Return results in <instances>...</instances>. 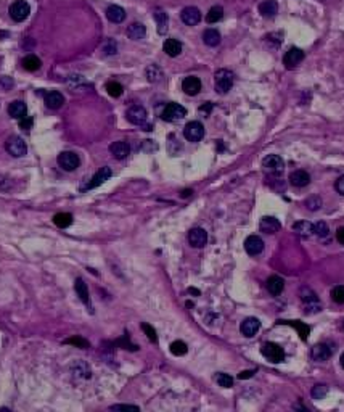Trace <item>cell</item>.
<instances>
[{
  "label": "cell",
  "mask_w": 344,
  "mask_h": 412,
  "mask_svg": "<svg viewBox=\"0 0 344 412\" xmlns=\"http://www.w3.org/2000/svg\"><path fill=\"white\" fill-rule=\"evenodd\" d=\"M290 182L291 185H295V187H306L311 182V176H309V172L302 171V169H298V171L291 172L290 174Z\"/></svg>",
  "instance_id": "7402d4cb"
},
{
  "label": "cell",
  "mask_w": 344,
  "mask_h": 412,
  "mask_svg": "<svg viewBox=\"0 0 344 412\" xmlns=\"http://www.w3.org/2000/svg\"><path fill=\"white\" fill-rule=\"evenodd\" d=\"M336 239L341 245H344V227H340L336 230Z\"/></svg>",
  "instance_id": "11a10c76"
},
{
  "label": "cell",
  "mask_w": 344,
  "mask_h": 412,
  "mask_svg": "<svg viewBox=\"0 0 344 412\" xmlns=\"http://www.w3.org/2000/svg\"><path fill=\"white\" fill-rule=\"evenodd\" d=\"M21 65H23V68H24L26 71H31V73H34V71H37L39 68H41L42 61L39 60L36 55H26L24 58H23Z\"/></svg>",
  "instance_id": "1f68e13d"
},
{
  "label": "cell",
  "mask_w": 344,
  "mask_h": 412,
  "mask_svg": "<svg viewBox=\"0 0 344 412\" xmlns=\"http://www.w3.org/2000/svg\"><path fill=\"white\" fill-rule=\"evenodd\" d=\"M44 100H45V105L52 110H58L65 103V97L58 92V90H50V92L45 94Z\"/></svg>",
  "instance_id": "ffe728a7"
},
{
  "label": "cell",
  "mask_w": 344,
  "mask_h": 412,
  "mask_svg": "<svg viewBox=\"0 0 344 412\" xmlns=\"http://www.w3.org/2000/svg\"><path fill=\"white\" fill-rule=\"evenodd\" d=\"M340 361H341V367L344 369V353H343V356H341V359H340Z\"/></svg>",
  "instance_id": "6f0895ef"
},
{
  "label": "cell",
  "mask_w": 344,
  "mask_h": 412,
  "mask_svg": "<svg viewBox=\"0 0 344 412\" xmlns=\"http://www.w3.org/2000/svg\"><path fill=\"white\" fill-rule=\"evenodd\" d=\"M259 227H261L262 232H266V234H275V232H278V230L281 229V224L277 218H274V216H264L261 219V224H259Z\"/></svg>",
  "instance_id": "44dd1931"
},
{
  "label": "cell",
  "mask_w": 344,
  "mask_h": 412,
  "mask_svg": "<svg viewBox=\"0 0 344 412\" xmlns=\"http://www.w3.org/2000/svg\"><path fill=\"white\" fill-rule=\"evenodd\" d=\"M286 324H290L291 327H295V329L298 330V334H299V337H301V340H307L309 334H311V329H309V325H306L304 322H299V320H291V322H286Z\"/></svg>",
  "instance_id": "8d00e7d4"
},
{
  "label": "cell",
  "mask_w": 344,
  "mask_h": 412,
  "mask_svg": "<svg viewBox=\"0 0 344 412\" xmlns=\"http://www.w3.org/2000/svg\"><path fill=\"white\" fill-rule=\"evenodd\" d=\"M233 73L230 70H219L214 76V84L219 94H227L233 86Z\"/></svg>",
  "instance_id": "3957f363"
},
{
  "label": "cell",
  "mask_w": 344,
  "mask_h": 412,
  "mask_svg": "<svg viewBox=\"0 0 344 412\" xmlns=\"http://www.w3.org/2000/svg\"><path fill=\"white\" fill-rule=\"evenodd\" d=\"M293 230H295L296 234H299V235H312L314 234V224L311 222H307V221H299V222H296L295 225H293Z\"/></svg>",
  "instance_id": "d6a6232c"
},
{
  "label": "cell",
  "mask_w": 344,
  "mask_h": 412,
  "mask_svg": "<svg viewBox=\"0 0 344 412\" xmlns=\"http://www.w3.org/2000/svg\"><path fill=\"white\" fill-rule=\"evenodd\" d=\"M185 115H187V110H185L182 105H179V103H167L164 106V110H162V113H161V118L164 121L172 122V121L182 120Z\"/></svg>",
  "instance_id": "52a82bcc"
},
{
  "label": "cell",
  "mask_w": 344,
  "mask_h": 412,
  "mask_svg": "<svg viewBox=\"0 0 344 412\" xmlns=\"http://www.w3.org/2000/svg\"><path fill=\"white\" fill-rule=\"evenodd\" d=\"M343 325H344V324H343Z\"/></svg>",
  "instance_id": "680465c9"
},
{
  "label": "cell",
  "mask_w": 344,
  "mask_h": 412,
  "mask_svg": "<svg viewBox=\"0 0 344 412\" xmlns=\"http://www.w3.org/2000/svg\"><path fill=\"white\" fill-rule=\"evenodd\" d=\"M331 354H333V348L330 345H326V343H319V345H315L311 351L312 359L317 361V363H323V361L330 359Z\"/></svg>",
  "instance_id": "9a60e30c"
},
{
  "label": "cell",
  "mask_w": 344,
  "mask_h": 412,
  "mask_svg": "<svg viewBox=\"0 0 344 412\" xmlns=\"http://www.w3.org/2000/svg\"><path fill=\"white\" fill-rule=\"evenodd\" d=\"M65 343H68V345H74V346H77V348H87V346H89L87 340H84V338H81V337L68 338V340H66Z\"/></svg>",
  "instance_id": "7dc6e473"
},
{
  "label": "cell",
  "mask_w": 344,
  "mask_h": 412,
  "mask_svg": "<svg viewBox=\"0 0 344 412\" xmlns=\"http://www.w3.org/2000/svg\"><path fill=\"white\" fill-rule=\"evenodd\" d=\"M146 116H148V115H146V110L143 108L142 105H134L126 113L127 121L135 124V126H142V124L146 121Z\"/></svg>",
  "instance_id": "8fae6325"
},
{
  "label": "cell",
  "mask_w": 344,
  "mask_h": 412,
  "mask_svg": "<svg viewBox=\"0 0 344 412\" xmlns=\"http://www.w3.org/2000/svg\"><path fill=\"white\" fill-rule=\"evenodd\" d=\"M240 329H241V334H243L245 337L251 338V337H254L257 334L259 329H261V322H259V319H256V317H248L241 322Z\"/></svg>",
  "instance_id": "e0dca14e"
},
{
  "label": "cell",
  "mask_w": 344,
  "mask_h": 412,
  "mask_svg": "<svg viewBox=\"0 0 344 412\" xmlns=\"http://www.w3.org/2000/svg\"><path fill=\"white\" fill-rule=\"evenodd\" d=\"M146 77H148L150 82H158L162 77V73L156 65H150L146 68Z\"/></svg>",
  "instance_id": "74e56055"
},
{
  "label": "cell",
  "mask_w": 344,
  "mask_h": 412,
  "mask_svg": "<svg viewBox=\"0 0 344 412\" xmlns=\"http://www.w3.org/2000/svg\"><path fill=\"white\" fill-rule=\"evenodd\" d=\"M331 300L338 304H344V285H338L331 290Z\"/></svg>",
  "instance_id": "7bdbcfd3"
},
{
  "label": "cell",
  "mask_w": 344,
  "mask_h": 412,
  "mask_svg": "<svg viewBox=\"0 0 344 412\" xmlns=\"http://www.w3.org/2000/svg\"><path fill=\"white\" fill-rule=\"evenodd\" d=\"M245 250L248 255H251V256H257V255H261L262 250H264V242L261 237H257V235H250L248 239L245 240Z\"/></svg>",
  "instance_id": "4fadbf2b"
},
{
  "label": "cell",
  "mask_w": 344,
  "mask_h": 412,
  "mask_svg": "<svg viewBox=\"0 0 344 412\" xmlns=\"http://www.w3.org/2000/svg\"><path fill=\"white\" fill-rule=\"evenodd\" d=\"M222 16H224V8L222 7H219V5H214V7L207 11V15H206V21L209 23V24H214V23H217V21H221L222 20Z\"/></svg>",
  "instance_id": "e575fe53"
},
{
  "label": "cell",
  "mask_w": 344,
  "mask_h": 412,
  "mask_svg": "<svg viewBox=\"0 0 344 412\" xmlns=\"http://www.w3.org/2000/svg\"><path fill=\"white\" fill-rule=\"evenodd\" d=\"M188 242H190L191 246H195V248H203V246L206 245V242H207V234H206V230L201 229V227L191 229L190 232H188Z\"/></svg>",
  "instance_id": "2e32d148"
},
{
  "label": "cell",
  "mask_w": 344,
  "mask_h": 412,
  "mask_svg": "<svg viewBox=\"0 0 344 412\" xmlns=\"http://www.w3.org/2000/svg\"><path fill=\"white\" fill-rule=\"evenodd\" d=\"M142 330L145 332V335L148 337V340L151 343H158V335H156V330L151 327L150 324H142Z\"/></svg>",
  "instance_id": "bcb514c9"
},
{
  "label": "cell",
  "mask_w": 344,
  "mask_h": 412,
  "mask_svg": "<svg viewBox=\"0 0 344 412\" xmlns=\"http://www.w3.org/2000/svg\"><path fill=\"white\" fill-rule=\"evenodd\" d=\"M183 135L188 142H200L205 137V126L200 121H190L183 129Z\"/></svg>",
  "instance_id": "ba28073f"
},
{
  "label": "cell",
  "mask_w": 344,
  "mask_h": 412,
  "mask_svg": "<svg viewBox=\"0 0 344 412\" xmlns=\"http://www.w3.org/2000/svg\"><path fill=\"white\" fill-rule=\"evenodd\" d=\"M56 161H58L60 168H63L65 171H74L81 165V158L74 151H61L58 158H56Z\"/></svg>",
  "instance_id": "8992f818"
},
{
  "label": "cell",
  "mask_w": 344,
  "mask_h": 412,
  "mask_svg": "<svg viewBox=\"0 0 344 412\" xmlns=\"http://www.w3.org/2000/svg\"><path fill=\"white\" fill-rule=\"evenodd\" d=\"M145 34H146V27L142 23H132L127 27V37L132 39V41H140V39L145 37Z\"/></svg>",
  "instance_id": "4316f807"
},
{
  "label": "cell",
  "mask_w": 344,
  "mask_h": 412,
  "mask_svg": "<svg viewBox=\"0 0 344 412\" xmlns=\"http://www.w3.org/2000/svg\"><path fill=\"white\" fill-rule=\"evenodd\" d=\"M216 382L219 387L222 388H232L233 387V379L229 374H224V372H219L216 375Z\"/></svg>",
  "instance_id": "f35d334b"
},
{
  "label": "cell",
  "mask_w": 344,
  "mask_h": 412,
  "mask_svg": "<svg viewBox=\"0 0 344 412\" xmlns=\"http://www.w3.org/2000/svg\"><path fill=\"white\" fill-rule=\"evenodd\" d=\"M299 295H301V300L302 303L306 304V309H307V314H314V313H319L322 311V304L319 301V296L315 295V291H312L309 287H302L299 290Z\"/></svg>",
  "instance_id": "6da1fadb"
},
{
  "label": "cell",
  "mask_w": 344,
  "mask_h": 412,
  "mask_svg": "<svg viewBox=\"0 0 344 412\" xmlns=\"http://www.w3.org/2000/svg\"><path fill=\"white\" fill-rule=\"evenodd\" d=\"M111 174H113V172H111V169H110L108 166H105V168L98 169V171L95 172V176H93L92 179H90L86 185H82V187H81V192H86V190H92V189L100 187L101 184L106 182V180H108V179L111 177Z\"/></svg>",
  "instance_id": "9c48e42d"
},
{
  "label": "cell",
  "mask_w": 344,
  "mask_h": 412,
  "mask_svg": "<svg viewBox=\"0 0 344 412\" xmlns=\"http://www.w3.org/2000/svg\"><path fill=\"white\" fill-rule=\"evenodd\" d=\"M72 372H74V375L82 377V379H90V375H92L90 367L86 363H82V361H77V363L72 365Z\"/></svg>",
  "instance_id": "836d02e7"
},
{
  "label": "cell",
  "mask_w": 344,
  "mask_h": 412,
  "mask_svg": "<svg viewBox=\"0 0 344 412\" xmlns=\"http://www.w3.org/2000/svg\"><path fill=\"white\" fill-rule=\"evenodd\" d=\"M180 20L187 26H196L201 21V11L196 7H185L180 13Z\"/></svg>",
  "instance_id": "5bb4252c"
},
{
  "label": "cell",
  "mask_w": 344,
  "mask_h": 412,
  "mask_svg": "<svg viewBox=\"0 0 344 412\" xmlns=\"http://www.w3.org/2000/svg\"><path fill=\"white\" fill-rule=\"evenodd\" d=\"M266 287H267V290L272 293V295H280V293L283 291L285 280L281 279V277H278V275H272V277L267 279Z\"/></svg>",
  "instance_id": "484cf974"
},
{
  "label": "cell",
  "mask_w": 344,
  "mask_h": 412,
  "mask_svg": "<svg viewBox=\"0 0 344 412\" xmlns=\"http://www.w3.org/2000/svg\"><path fill=\"white\" fill-rule=\"evenodd\" d=\"M314 234L317 235V237H320V239H325V237H328L330 230H328V225H326V222L320 221L317 224H314Z\"/></svg>",
  "instance_id": "b9f144b4"
},
{
  "label": "cell",
  "mask_w": 344,
  "mask_h": 412,
  "mask_svg": "<svg viewBox=\"0 0 344 412\" xmlns=\"http://www.w3.org/2000/svg\"><path fill=\"white\" fill-rule=\"evenodd\" d=\"M190 195H191V190H183V192H182V196H183V198H187V196H190Z\"/></svg>",
  "instance_id": "9f6ffc18"
},
{
  "label": "cell",
  "mask_w": 344,
  "mask_h": 412,
  "mask_svg": "<svg viewBox=\"0 0 344 412\" xmlns=\"http://www.w3.org/2000/svg\"><path fill=\"white\" fill-rule=\"evenodd\" d=\"M326 393H328V387L326 385H315L311 391L314 399H323L326 396Z\"/></svg>",
  "instance_id": "ee69618b"
},
{
  "label": "cell",
  "mask_w": 344,
  "mask_h": 412,
  "mask_svg": "<svg viewBox=\"0 0 344 412\" xmlns=\"http://www.w3.org/2000/svg\"><path fill=\"white\" fill-rule=\"evenodd\" d=\"M162 48H164V52L169 56H179L182 53V44H180L177 39H166Z\"/></svg>",
  "instance_id": "83f0119b"
},
{
  "label": "cell",
  "mask_w": 344,
  "mask_h": 412,
  "mask_svg": "<svg viewBox=\"0 0 344 412\" xmlns=\"http://www.w3.org/2000/svg\"><path fill=\"white\" fill-rule=\"evenodd\" d=\"M203 42L206 45H209V47H216V45L221 44V34H219L217 29L209 27V29H206L203 32Z\"/></svg>",
  "instance_id": "f546056e"
},
{
  "label": "cell",
  "mask_w": 344,
  "mask_h": 412,
  "mask_svg": "<svg viewBox=\"0 0 344 412\" xmlns=\"http://www.w3.org/2000/svg\"><path fill=\"white\" fill-rule=\"evenodd\" d=\"M155 21H156V26H158V32L160 34H166L167 32V26H169V18H167V13L162 10H156L155 11Z\"/></svg>",
  "instance_id": "4dcf8cb0"
},
{
  "label": "cell",
  "mask_w": 344,
  "mask_h": 412,
  "mask_svg": "<svg viewBox=\"0 0 344 412\" xmlns=\"http://www.w3.org/2000/svg\"><path fill=\"white\" fill-rule=\"evenodd\" d=\"M259 13L266 16V18H272V16L278 13V3L275 0H266V2L259 5Z\"/></svg>",
  "instance_id": "d4e9b609"
},
{
  "label": "cell",
  "mask_w": 344,
  "mask_h": 412,
  "mask_svg": "<svg viewBox=\"0 0 344 412\" xmlns=\"http://www.w3.org/2000/svg\"><path fill=\"white\" fill-rule=\"evenodd\" d=\"M8 13H10V18L13 20V21L21 23V21H24L27 16H29L31 7H29V3L24 2V0H15V2L10 5Z\"/></svg>",
  "instance_id": "277c9868"
},
{
  "label": "cell",
  "mask_w": 344,
  "mask_h": 412,
  "mask_svg": "<svg viewBox=\"0 0 344 412\" xmlns=\"http://www.w3.org/2000/svg\"><path fill=\"white\" fill-rule=\"evenodd\" d=\"M5 148H7L8 153L11 156H15V158L24 156L26 151H27L26 142L21 137H18V135H11V137H8L7 144H5Z\"/></svg>",
  "instance_id": "5b68a950"
},
{
  "label": "cell",
  "mask_w": 344,
  "mask_h": 412,
  "mask_svg": "<svg viewBox=\"0 0 344 412\" xmlns=\"http://www.w3.org/2000/svg\"><path fill=\"white\" fill-rule=\"evenodd\" d=\"M187 351H188V346L180 340L174 341L171 345V353L174 354V356H183V354H187Z\"/></svg>",
  "instance_id": "ab89813d"
},
{
  "label": "cell",
  "mask_w": 344,
  "mask_h": 412,
  "mask_svg": "<svg viewBox=\"0 0 344 412\" xmlns=\"http://www.w3.org/2000/svg\"><path fill=\"white\" fill-rule=\"evenodd\" d=\"M110 151H111V155L116 158V160H124V158H127L129 153H131V146H129L127 142L117 140V142H113L110 145Z\"/></svg>",
  "instance_id": "ac0fdd59"
},
{
  "label": "cell",
  "mask_w": 344,
  "mask_h": 412,
  "mask_svg": "<svg viewBox=\"0 0 344 412\" xmlns=\"http://www.w3.org/2000/svg\"><path fill=\"white\" fill-rule=\"evenodd\" d=\"M74 290L77 293L79 300L82 303H86L87 306H90V300H89V289H87V284L84 282L82 279H76L74 282Z\"/></svg>",
  "instance_id": "f1b7e54d"
},
{
  "label": "cell",
  "mask_w": 344,
  "mask_h": 412,
  "mask_svg": "<svg viewBox=\"0 0 344 412\" xmlns=\"http://www.w3.org/2000/svg\"><path fill=\"white\" fill-rule=\"evenodd\" d=\"M111 411H135L138 412V406H132V404H116L111 406Z\"/></svg>",
  "instance_id": "681fc988"
},
{
  "label": "cell",
  "mask_w": 344,
  "mask_h": 412,
  "mask_svg": "<svg viewBox=\"0 0 344 412\" xmlns=\"http://www.w3.org/2000/svg\"><path fill=\"white\" fill-rule=\"evenodd\" d=\"M335 189H336V192H338V194L344 195V176H341L340 179L336 180V184H335Z\"/></svg>",
  "instance_id": "816d5d0a"
},
{
  "label": "cell",
  "mask_w": 344,
  "mask_h": 412,
  "mask_svg": "<svg viewBox=\"0 0 344 412\" xmlns=\"http://www.w3.org/2000/svg\"><path fill=\"white\" fill-rule=\"evenodd\" d=\"M302 60H304L302 50L298 47H291L283 56V65H285V68H288V70H293V68H296Z\"/></svg>",
  "instance_id": "7c38bea8"
},
{
  "label": "cell",
  "mask_w": 344,
  "mask_h": 412,
  "mask_svg": "<svg viewBox=\"0 0 344 412\" xmlns=\"http://www.w3.org/2000/svg\"><path fill=\"white\" fill-rule=\"evenodd\" d=\"M254 375V370H243L241 374H238V379L245 380V379H251V377Z\"/></svg>",
  "instance_id": "db71d44e"
},
{
  "label": "cell",
  "mask_w": 344,
  "mask_h": 412,
  "mask_svg": "<svg viewBox=\"0 0 344 412\" xmlns=\"http://www.w3.org/2000/svg\"><path fill=\"white\" fill-rule=\"evenodd\" d=\"M262 168H264V171H267L270 174H280L285 169V161H283V158L278 155H269L264 158Z\"/></svg>",
  "instance_id": "30bf717a"
},
{
  "label": "cell",
  "mask_w": 344,
  "mask_h": 412,
  "mask_svg": "<svg viewBox=\"0 0 344 412\" xmlns=\"http://www.w3.org/2000/svg\"><path fill=\"white\" fill-rule=\"evenodd\" d=\"M106 90H108V94L111 95V97H115V98H117V97H121V94H122V86L119 82H116V81H111V82H108L106 84Z\"/></svg>",
  "instance_id": "60d3db41"
},
{
  "label": "cell",
  "mask_w": 344,
  "mask_h": 412,
  "mask_svg": "<svg viewBox=\"0 0 344 412\" xmlns=\"http://www.w3.org/2000/svg\"><path fill=\"white\" fill-rule=\"evenodd\" d=\"M53 222H55V225H58L60 229L69 227L72 222V216L69 213H58V214H55Z\"/></svg>",
  "instance_id": "d590c367"
},
{
  "label": "cell",
  "mask_w": 344,
  "mask_h": 412,
  "mask_svg": "<svg viewBox=\"0 0 344 412\" xmlns=\"http://www.w3.org/2000/svg\"><path fill=\"white\" fill-rule=\"evenodd\" d=\"M211 110H212V103H211V101H207L206 105L200 106V113H203V115H206V116L209 115V113H211Z\"/></svg>",
  "instance_id": "f5cc1de1"
},
{
  "label": "cell",
  "mask_w": 344,
  "mask_h": 412,
  "mask_svg": "<svg viewBox=\"0 0 344 412\" xmlns=\"http://www.w3.org/2000/svg\"><path fill=\"white\" fill-rule=\"evenodd\" d=\"M261 353H262L264 358H266L267 361H270V363H274V364L283 363L285 361L283 348H281L280 345H277V343H272V341L264 343L262 348H261Z\"/></svg>",
  "instance_id": "7a4b0ae2"
},
{
  "label": "cell",
  "mask_w": 344,
  "mask_h": 412,
  "mask_svg": "<svg viewBox=\"0 0 344 412\" xmlns=\"http://www.w3.org/2000/svg\"><path fill=\"white\" fill-rule=\"evenodd\" d=\"M32 124H34V120L31 116H24L20 120V127L23 131H29V129H32Z\"/></svg>",
  "instance_id": "c3c4849f"
},
{
  "label": "cell",
  "mask_w": 344,
  "mask_h": 412,
  "mask_svg": "<svg viewBox=\"0 0 344 412\" xmlns=\"http://www.w3.org/2000/svg\"><path fill=\"white\" fill-rule=\"evenodd\" d=\"M182 90L187 95H196V94H200V90H201V81L196 76H188V77H185L183 79V82H182Z\"/></svg>",
  "instance_id": "d6986e66"
},
{
  "label": "cell",
  "mask_w": 344,
  "mask_h": 412,
  "mask_svg": "<svg viewBox=\"0 0 344 412\" xmlns=\"http://www.w3.org/2000/svg\"><path fill=\"white\" fill-rule=\"evenodd\" d=\"M26 111H27L26 103H24V101H21V100L11 101V103L8 105V115L11 118H15V120H21V118H24Z\"/></svg>",
  "instance_id": "cb8c5ba5"
},
{
  "label": "cell",
  "mask_w": 344,
  "mask_h": 412,
  "mask_svg": "<svg viewBox=\"0 0 344 412\" xmlns=\"http://www.w3.org/2000/svg\"><path fill=\"white\" fill-rule=\"evenodd\" d=\"M103 52L106 55H115L117 52V45L116 42H113V41H108L105 45H103Z\"/></svg>",
  "instance_id": "f907efd6"
},
{
  "label": "cell",
  "mask_w": 344,
  "mask_h": 412,
  "mask_svg": "<svg viewBox=\"0 0 344 412\" xmlns=\"http://www.w3.org/2000/svg\"><path fill=\"white\" fill-rule=\"evenodd\" d=\"M106 18H108L111 23L119 24V23L126 20V11H124V8L119 7V5H111V7L106 8Z\"/></svg>",
  "instance_id": "603a6c76"
},
{
  "label": "cell",
  "mask_w": 344,
  "mask_h": 412,
  "mask_svg": "<svg viewBox=\"0 0 344 412\" xmlns=\"http://www.w3.org/2000/svg\"><path fill=\"white\" fill-rule=\"evenodd\" d=\"M320 206H322V200L319 196H311V198L306 200V208L309 211H317L320 210Z\"/></svg>",
  "instance_id": "f6af8a7d"
}]
</instances>
